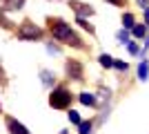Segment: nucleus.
<instances>
[{"label": "nucleus", "instance_id": "obj_10", "mask_svg": "<svg viewBox=\"0 0 149 134\" xmlns=\"http://www.w3.org/2000/svg\"><path fill=\"white\" fill-rule=\"evenodd\" d=\"M138 76L143 78V81H145V78H147V63H143V65H140V67H138Z\"/></svg>", "mask_w": 149, "mask_h": 134}, {"label": "nucleus", "instance_id": "obj_2", "mask_svg": "<svg viewBox=\"0 0 149 134\" xmlns=\"http://www.w3.org/2000/svg\"><path fill=\"white\" fill-rule=\"evenodd\" d=\"M49 103H51V107H56V109L69 107V103H71V92H69L67 87H56L51 92V96H49Z\"/></svg>", "mask_w": 149, "mask_h": 134}, {"label": "nucleus", "instance_id": "obj_9", "mask_svg": "<svg viewBox=\"0 0 149 134\" xmlns=\"http://www.w3.org/2000/svg\"><path fill=\"white\" fill-rule=\"evenodd\" d=\"M100 65H105V67H111V65H113L111 56H107V54H102V56H100Z\"/></svg>", "mask_w": 149, "mask_h": 134}, {"label": "nucleus", "instance_id": "obj_17", "mask_svg": "<svg viewBox=\"0 0 149 134\" xmlns=\"http://www.w3.org/2000/svg\"><path fill=\"white\" fill-rule=\"evenodd\" d=\"M145 18H147V22H149V9H147V11H145Z\"/></svg>", "mask_w": 149, "mask_h": 134}, {"label": "nucleus", "instance_id": "obj_4", "mask_svg": "<svg viewBox=\"0 0 149 134\" xmlns=\"http://www.w3.org/2000/svg\"><path fill=\"white\" fill-rule=\"evenodd\" d=\"M7 128H9V132H11V134H29L25 130V125L18 123L16 119H11V116H7Z\"/></svg>", "mask_w": 149, "mask_h": 134}, {"label": "nucleus", "instance_id": "obj_5", "mask_svg": "<svg viewBox=\"0 0 149 134\" xmlns=\"http://www.w3.org/2000/svg\"><path fill=\"white\" fill-rule=\"evenodd\" d=\"M67 72H69V76H74L76 81H80V78H82V65L76 63V60H69V63H67Z\"/></svg>", "mask_w": 149, "mask_h": 134}, {"label": "nucleus", "instance_id": "obj_6", "mask_svg": "<svg viewBox=\"0 0 149 134\" xmlns=\"http://www.w3.org/2000/svg\"><path fill=\"white\" fill-rule=\"evenodd\" d=\"M71 7L78 11V16H80V18H82V16H91V13H93L91 7H82V2H71Z\"/></svg>", "mask_w": 149, "mask_h": 134}, {"label": "nucleus", "instance_id": "obj_12", "mask_svg": "<svg viewBox=\"0 0 149 134\" xmlns=\"http://www.w3.org/2000/svg\"><path fill=\"white\" fill-rule=\"evenodd\" d=\"M80 134H91V123H80Z\"/></svg>", "mask_w": 149, "mask_h": 134}, {"label": "nucleus", "instance_id": "obj_11", "mask_svg": "<svg viewBox=\"0 0 149 134\" xmlns=\"http://www.w3.org/2000/svg\"><path fill=\"white\" fill-rule=\"evenodd\" d=\"M123 22H125V27H134V16H131V13L123 16Z\"/></svg>", "mask_w": 149, "mask_h": 134}, {"label": "nucleus", "instance_id": "obj_13", "mask_svg": "<svg viewBox=\"0 0 149 134\" xmlns=\"http://www.w3.org/2000/svg\"><path fill=\"white\" fill-rule=\"evenodd\" d=\"M134 36H138V38H143V36H145V27H143V25L134 27Z\"/></svg>", "mask_w": 149, "mask_h": 134}, {"label": "nucleus", "instance_id": "obj_15", "mask_svg": "<svg viewBox=\"0 0 149 134\" xmlns=\"http://www.w3.org/2000/svg\"><path fill=\"white\" fill-rule=\"evenodd\" d=\"M109 2H111V5H116V7H123V5H125V0H109Z\"/></svg>", "mask_w": 149, "mask_h": 134}, {"label": "nucleus", "instance_id": "obj_3", "mask_svg": "<svg viewBox=\"0 0 149 134\" xmlns=\"http://www.w3.org/2000/svg\"><path fill=\"white\" fill-rule=\"evenodd\" d=\"M18 36L22 40H36V38H40V29H38L36 25H31V22H25V25L18 29Z\"/></svg>", "mask_w": 149, "mask_h": 134}, {"label": "nucleus", "instance_id": "obj_1", "mask_svg": "<svg viewBox=\"0 0 149 134\" xmlns=\"http://www.w3.org/2000/svg\"><path fill=\"white\" fill-rule=\"evenodd\" d=\"M49 29L54 34V38L60 40V43H67V45H74V47H80V38L71 32V27L67 22H62L60 18H49Z\"/></svg>", "mask_w": 149, "mask_h": 134}, {"label": "nucleus", "instance_id": "obj_8", "mask_svg": "<svg viewBox=\"0 0 149 134\" xmlns=\"http://www.w3.org/2000/svg\"><path fill=\"white\" fill-rule=\"evenodd\" d=\"M25 0H5V7L7 9H20Z\"/></svg>", "mask_w": 149, "mask_h": 134}, {"label": "nucleus", "instance_id": "obj_7", "mask_svg": "<svg viewBox=\"0 0 149 134\" xmlns=\"http://www.w3.org/2000/svg\"><path fill=\"white\" fill-rule=\"evenodd\" d=\"M80 103H85V105H93V103H96V98H93L89 92H82V94H80Z\"/></svg>", "mask_w": 149, "mask_h": 134}, {"label": "nucleus", "instance_id": "obj_14", "mask_svg": "<svg viewBox=\"0 0 149 134\" xmlns=\"http://www.w3.org/2000/svg\"><path fill=\"white\" fill-rule=\"evenodd\" d=\"M69 121H71V123H80V116H78V112H69Z\"/></svg>", "mask_w": 149, "mask_h": 134}, {"label": "nucleus", "instance_id": "obj_16", "mask_svg": "<svg viewBox=\"0 0 149 134\" xmlns=\"http://www.w3.org/2000/svg\"><path fill=\"white\" fill-rule=\"evenodd\" d=\"M118 38L123 40V43H127V32H120V34H118Z\"/></svg>", "mask_w": 149, "mask_h": 134}]
</instances>
